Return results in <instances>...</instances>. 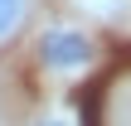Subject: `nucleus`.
Returning <instances> with one entry per match:
<instances>
[{"instance_id":"1","label":"nucleus","mask_w":131,"mask_h":126,"mask_svg":"<svg viewBox=\"0 0 131 126\" xmlns=\"http://www.w3.org/2000/svg\"><path fill=\"white\" fill-rule=\"evenodd\" d=\"M39 63L49 73H78L92 63V39L78 29H49L39 39Z\"/></svg>"},{"instance_id":"2","label":"nucleus","mask_w":131,"mask_h":126,"mask_svg":"<svg viewBox=\"0 0 131 126\" xmlns=\"http://www.w3.org/2000/svg\"><path fill=\"white\" fill-rule=\"evenodd\" d=\"M24 15H29V0H0V44L15 39V29L24 24Z\"/></svg>"},{"instance_id":"3","label":"nucleus","mask_w":131,"mask_h":126,"mask_svg":"<svg viewBox=\"0 0 131 126\" xmlns=\"http://www.w3.org/2000/svg\"><path fill=\"white\" fill-rule=\"evenodd\" d=\"M34 126H68V121H58V117H49V121H34Z\"/></svg>"}]
</instances>
